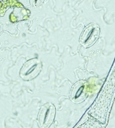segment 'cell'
<instances>
[{
  "label": "cell",
  "instance_id": "6da1fadb",
  "mask_svg": "<svg viewBox=\"0 0 115 128\" xmlns=\"http://www.w3.org/2000/svg\"><path fill=\"white\" fill-rule=\"evenodd\" d=\"M100 29L96 25L91 24L87 26L81 36L80 42L85 47H88L94 43L98 38Z\"/></svg>",
  "mask_w": 115,
  "mask_h": 128
},
{
  "label": "cell",
  "instance_id": "7a4b0ae2",
  "mask_svg": "<svg viewBox=\"0 0 115 128\" xmlns=\"http://www.w3.org/2000/svg\"><path fill=\"white\" fill-rule=\"evenodd\" d=\"M40 62L36 59L27 62L20 72V76L24 79H30L38 74Z\"/></svg>",
  "mask_w": 115,
  "mask_h": 128
},
{
  "label": "cell",
  "instance_id": "5b68a950",
  "mask_svg": "<svg viewBox=\"0 0 115 128\" xmlns=\"http://www.w3.org/2000/svg\"><path fill=\"white\" fill-rule=\"evenodd\" d=\"M43 1V0H31V1H32L33 4L36 6L40 4L41 2H42Z\"/></svg>",
  "mask_w": 115,
  "mask_h": 128
},
{
  "label": "cell",
  "instance_id": "3957f363",
  "mask_svg": "<svg viewBox=\"0 0 115 128\" xmlns=\"http://www.w3.org/2000/svg\"><path fill=\"white\" fill-rule=\"evenodd\" d=\"M87 96V91L85 83L78 82L73 87L71 91V99L74 102L78 103L82 102Z\"/></svg>",
  "mask_w": 115,
  "mask_h": 128
},
{
  "label": "cell",
  "instance_id": "277c9868",
  "mask_svg": "<svg viewBox=\"0 0 115 128\" xmlns=\"http://www.w3.org/2000/svg\"><path fill=\"white\" fill-rule=\"evenodd\" d=\"M55 114V108L54 106L51 104H47L40 108L39 113V120L44 122H46L47 121H52Z\"/></svg>",
  "mask_w": 115,
  "mask_h": 128
}]
</instances>
